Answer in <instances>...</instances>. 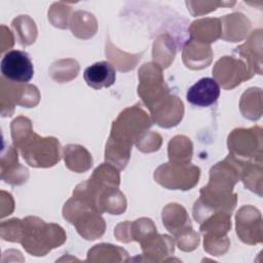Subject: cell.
Wrapping results in <instances>:
<instances>
[{
	"label": "cell",
	"mask_w": 263,
	"mask_h": 263,
	"mask_svg": "<svg viewBox=\"0 0 263 263\" xmlns=\"http://www.w3.org/2000/svg\"><path fill=\"white\" fill-rule=\"evenodd\" d=\"M152 124V118L139 104L121 111L111 126L105 149L106 162L118 170L125 168L130 158L133 145Z\"/></svg>",
	"instance_id": "cell-1"
},
{
	"label": "cell",
	"mask_w": 263,
	"mask_h": 263,
	"mask_svg": "<svg viewBox=\"0 0 263 263\" xmlns=\"http://www.w3.org/2000/svg\"><path fill=\"white\" fill-rule=\"evenodd\" d=\"M24 230L21 245L32 256H45L52 249L61 247L67 239L64 229L54 223H46L38 217L23 219Z\"/></svg>",
	"instance_id": "cell-2"
},
{
	"label": "cell",
	"mask_w": 263,
	"mask_h": 263,
	"mask_svg": "<svg viewBox=\"0 0 263 263\" xmlns=\"http://www.w3.org/2000/svg\"><path fill=\"white\" fill-rule=\"evenodd\" d=\"M63 217L76 227L77 232L87 240L100 238L106 230V223L101 213L82 199L73 196L63 208Z\"/></svg>",
	"instance_id": "cell-3"
},
{
	"label": "cell",
	"mask_w": 263,
	"mask_h": 263,
	"mask_svg": "<svg viewBox=\"0 0 263 263\" xmlns=\"http://www.w3.org/2000/svg\"><path fill=\"white\" fill-rule=\"evenodd\" d=\"M25 161L33 167H50L61 160V144L53 137H40L36 133L17 148Z\"/></svg>",
	"instance_id": "cell-4"
},
{
	"label": "cell",
	"mask_w": 263,
	"mask_h": 263,
	"mask_svg": "<svg viewBox=\"0 0 263 263\" xmlns=\"http://www.w3.org/2000/svg\"><path fill=\"white\" fill-rule=\"evenodd\" d=\"M138 95L150 111L171 95L162 68L157 64L146 63L140 68Z\"/></svg>",
	"instance_id": "cell-5"
},
{
	"label": "cell",
	"mask_w": 263,
	"mask_h": 263,
	"mask_svg": "<svg viewBox=\"0 0 263 263\" xmlns=\"http://www.w3.org/2000/svg\"><path fill=\"white\" fill-rule=\"evenodd\" d=\"M198 166L188 163L167 162L158 166L154 172V180L162 187L171 190H190L199 180Z\"/></svg>",
	"instance_id": "cell-6"
},
{
	"label": "cell",
	"mask_w": 263,
	"mask_h": 263,
	"mask_svg": "<svg viewBox=\"0 0 263 263\" xmlns=\"http://www.w3.org/2000/svg\"><path fill=\"white\" fill-rule=\"evenodd\" d=\"M1 115L11 116L15 105L26 108L35 107L40 101V92L35 85L12 82L4 77L0 78Z\"/></svg>",
	"instance_id": "cell-7"
},
{
	"label": "cell",
	"mask_w": 263,
	"mask_h": 263,
	"mask_svg": "<svg viewBox=\"0 0 263 263\" xmlns=\"http://www.w3.org/2000/svg\"><path fill=\"white\" fill-rule=\"evenodd\" d=\"M262 128H235L227 139L229 153L241 160L262 161Z\"/></svg>",
	"instance_id": "cell-8"
},
{
	"label": "cell",
	"mask_w": 263,
	"mask_h": 263,
	"mask_svg": "<svg viewBox=\"0 0 263 263\" xmlns=\"http://www.w3.org/2000/svg\"><path fill=\"white\" fill-rule=\"evenodd\" d=\"M237 202V195L233 191L227 192L214 189L205 185L200 189V196L193 205V218L201 223L213 213L225 212L232 214Z\"/></svg>",
	"instance_id": "cell-9"
},
{
	"label": "cell",
	"mask_w": 263,
	"mask_h": 263,
	"mask_svg": "<svg viewBox=\"0 0 263 263\" xmlns=\"http://www.w3.org/2000/svg\"><path fill=\"white\" fill-rule=\"evenodd\" d=\"M214 79L225 89H232L241 82L251 79L254 74L239 58L223 57L213 68Z\"/></svg>",
	"instance_id": "cell-10"
},
{
	"label": "cell",
	"mask_w": 263,
	"mask_h": 263,
	"mask_svg": "<svg viewBox=\"0 0 263 263\" xmlns=\"http://www.w3.org/2000/svg\"><path fill=\"white\" fill-rule=\"evenodd\" d=\"M236 234L247 245H257L263 241L262 216L253 205L241 206L235 216Z\"/></svg>",
	"instance_id": "cell-11"
},
{
	"label": "cell",
	"mask_w": 263,
	"mask_h": 263,
	"mask_svg": "<svg viewBox=\"0 0 263 263\" xmlns=\"http://www.w3.org/2000/svg\"><path fill=\"white\" fill-rule=\"evenodd\" d=\"M0 69L2 77L17 83H27L34 75L33 63L29 54L22 50H10L5 53Z\"/></svg>",
	"instance_id": "cell-12"
},
{
	"label": "cell",
	"mask_w": 263,
	"mask_h": 263,
	"mask_svg": "<svg viewBox=\"0 0 263 263\" xmlns=\"http://www.w3.org/2000/svg\"><path fill=\"white\" fill-rule=\"evenodd\" d=\"M175 243L173 237L166 234H159L157 231L148 235L140 242L145 261L162 262L168 261L175 252Z\"/></svg>",
	"instance_id": "cell-13"
},
{
	"label": "cell",
	"mask_w": 263,
	"mask_h": 263,
	"mask_svg": "<svg viewBox=\"0 0 263 263\" xmlns=\"http://www.w3.org/2000/svg\"><path fill=\"white\" fill-rule=\"evenodd\" d=\"M153 122L159 126L170 128L179 124L184 115L183 102L174 95H168L151 111Z\"/></svg>",
	"instance_id": "cell-14"
},
{
	"label": "cell",
	"mask_w": 263,
	"mask_h": 263,
	"mask_svg": "<svg viewBox=\"0 0 263 263\" xmlns=\"http://www.w3.org/2000/svg\"><path fill=\"white\" fill-rule=\"evenodd\" d=\"M255 75L262 73V30L258 29L250 35L249 39L233 50Z\"/></svg>",
	"instance_id": "cell-15"
},
{
	"label": "cell",
	"mask_w": 263,
	"mask_h": 263,
	"mask_svg": "<svg viewBox=\"0 0 263 263\" xmlns=\"http://www.w3.org/2000/svg\"><path fill=\"white\" fill-rule=\"evenodd\" d=\"M0 166L2 180L12 186L22 185L29 178V171L18 162L16 148L11 145L3 151Z\"/></svg>",
	"instance_id": "cell-16"
},
{
	"label": "cell",
	"mask_w": 263,
	"mask_h": 263,
	"mask_svg": "<svg viewBox=\"0 0 263 263\" xmlns=\"http://www.w3.org/2000/svg\"><path fill=\"white\" fill-rule=\"evenodd\" d=\"M157 231L153 221L149 218H140L134 222L125 221L115 227L114 235L121 242L144 240L148 235Z\"/></svg>",
	"instance_id": "cell-17"
},
{
	"label": "cell",
	"mask_w": 263,
	"mask_h": 263,
	"mask_svg": "<svg viewBox=\"0 0 263 263\" xmlns=\"http://www.w3.org/2000/svg\"><path fill=\"white\" fill-rule=\"evenodd\" d=\"M220 97V85L214 78L199 79L187 90V101L198 107H209L217 102Z\"/></svg>",
	"instance_id": "cell-18"
},
{
	"label": "cell",
	"mask_w": 263,
	"mask_h": 263,
	"mask_svg": "<svg viewBox=\"0 0 263 263\" xmlns=\"http://www.w3.org/2000/svg\"><path fill=\"white\" fill-rule=\"evenodd\" d=\"M183 63L192 70H201L212 63L213 51L210 44L189 39L183 48Z\"/></svg>",
	"instance_id": "cell-19"
},
{
	"label": "cell",
	"mask_w": 263,
	"mask_h": 263,
	"mask_svg": "<svg viewBox=\"0 0 263 263\" xmlns=\"http://www.w3.org/2000/svg\"><path fill=\"white\" fill-rule=\"evenodd\" d=\"M83 77L86 84L95 89L109 87L116 79L115 68L109 62H98L84 70Z\"/></svg>",
	"instance_id": "cell-20"
},
{
	"label": "cell",
	"mask_w": 263,
	"mask_h": 263,
	"mask_svg": "<svg viewBox=\"0 0 263 263\" xmlns=\"http://www.w3.org/2000/svg\"><path fill=\"white\" fill-rule=\"evenodd\" d=\"M161 217L164 227L175 237L192 227L187 211L179 203H168L165 205Z\"/></svg>",
	"instance_id": "cell-21"
},
{
	"label": "cell",
	"mask_w": 263,
	"mask_h": 263,
	"mask_svg": "<svg viewBox=\"0 0 263 263\" xmlns=\"http://www.w3.org/2000/svg\"><path fill=\"white\" fill-rule=\"evenodd\" d=\"M220 22L222 29L221 38L226 41H240L251 29V23L248 17L238 12L225 15L220 18Z\"/></svg>",
	"instance_id": "cell-22"
},
{
	"label": "cell",
	"mask_w": 263,
	"mask_h": 263,
	"mask_svg": "<svg viewBox=\"0 0 263 263\" xmlns=\"http://www.w3.org/2000/svg\"><path fill=\"white\" fill-rule=\"evenodd\" d=\"M221 22L217 17H203L194 21L189 27L190 39L210 44L221 37Z\"/></svg>",
	"instance_id": "cell-23"
},
{
	"label": "cell",
	"mask_w": 263,
	"mask_h": 263,
	"mask_svg": "<svg viewBox=\"0 0 263 263\" xmlns=\"http://www.w3.org/2000/svg\"><path fill=\"white\" fill-rule=\"evenodd\" d=\"M66 166L74 173H84L92 165L90 153L81 145L68 144L63 149Z\"/></svg>",
	"instance_id": "cell-24"
},
{
	"label": "cell",
	"mask_w": 263,
	"mask_h": 263,
	"mask_svg": "<svg viewBox=\"0 0 263 263\" xmlns=\"http://www.w3.org/2000/svg\"><path fill=\"white\" fill-rule=\"evenodd\" d=\"M128 253L117 246L99 243L87 253V262H125L128 261Z\"/></svg>",
	"instance_id": "cell-25"
},
{
	"label": "cell",
	"mask_w": 263,
	"mask_h": 263,
	"mask_svg": "<svg viewBox=\"0 0 263 263\" xmlns=\"http://www.w3.org/2000/svg\"><path fill=\"white\" fill-rule=\"evenodd\" d=\"M176 44L174 39L168 34H160L153 43L152 58L153 63L160 68H167L175 59Z\"/></svg>",
	"instance_id": "cell-26"
},
{
	"label": "cell",
	"mask_w": 263,
	"mask_h": 263,
	"mask_svg": "<svg viewBox=\"0 0 263 263\" xmlns=\"http://www.w3.org/2000/svg\"><path fill=\"white\" fill-rule=\"evenodd\" d=\"M231 229V214L217 212L211 214L200 223V232L203 236H226Z\"/></svg>",
	"instance_id": "cell-27"
},
{
	"label": "cell",
	"mask_w": 263,
	"mask_h": 263,
	"mask_svg": "<svg viewBox=\"0 0 263 263\" xmlns=\"http://www.w3.org/2000/svg\"><path fill=\"white\" fill-rule=\"evenodd\" d=\"M69 27L76 37L80 39H88L97 32V20L89 12L77 10L72 14Z\"/></svg>",
	"instance_id": "cell-28"
},
{
	"label": "cell",
	"mask_w": 263,
	"mask_h": 263,
	"mask_svg": "<svg viewBox=\"0 0 263 263\" xmlns=\"http://www.w3.org/2000/svg\"><path fill=\"white\" fill-rule=\"evenodd\" d=\"M106 57L109 59V61L114 65L113 67H116L118 71L120 72H127L129 70H133L138 62L141 60L144 51L141 53H126L115 47L109 38H107L106 41V49H105Z\"/></svg>",
	"instance_id": "cell-29"
},
{
	"label": "cell",
	"mask_w": 263,
	"mask_h": 263,
	"mask_svg": "<svg viewBox=\"0 0 263 263\" xmlns=\"http://www.w3.org/2000/svg\"><path fill=\"white\" fill-rule=\"evenodd\" d=\"M240 112L250 120H258L262 115V90L251 87L246 90L239 102Z\"/></svg>",
	"instance_id": "cell-30"
},
{
	"label": "cell",
	"mask_w": 263,
	"mask_h": 263,
	"mask_svg": "<svg viewBox=\"0 0 263 263\" xmlns=\"http://www.w3.org/2000/svg\"><path fill=\"white\" fill-rule=\"evenodd\" d=\"M101 213L107 212L111 215H120L126 210V199L118 188H108L104 190L99 199Z\"/></svg>",
	"instance_id": "cell-31"
},
{
	"label": "cell",
	"mask_w": 263,
	"mask_h": 263,
	"mask_svg": "<svg viewBox=\"0 0 263 263\" xmlns=\"http://www.w3.org/2000/svg\"><path fill=\"white\" fill-rule=\"evenodd\" d=\"M193 145L186 136H176L168 143V159L171 162L188 163L191 161Z\"/></svg>",
	"instance_id": "cell-32"
},
{
	"label": "cell",
	"mask_w": 263,
	"mask_h": 263,
	"mask_svg": "<svg viewBox=\"0 0 263 263\" xmlns=\"http://www.w3.org/2000/svg\"><path fill=\"white\" fill-rule=\"evenodd\" d=\"M11 25L21 45L27 46L35 42L37 37V28L31 17L28 15H18L12 21Z\"/></svg>",
	"instance_id": "cell-33"
},
{
	"label": "cell",
	"mask_w": 263,
	"mask_h": 263,
	"mask_svg": "<svg viewBox=\"0 0 263 263\" xmlns=\"http://www.w3.org/2000/svg\"><path fill=\"white\" fill-rule=\"evenodd\" d=\"M240 180L245 186L260 196L262 195V161L249 160L246 162Z\"/></svg>",
	"instance_id": "cell-34"
},
{
	"label": "cell",
	"mask_w": 263,
	"mask_h": 263,
	"mask_svg": "<svg viewBox=\"0 0 263 263\" xmlns=\"http://www.w3.org/2000/svg\"><path fill=\"white\" fill-rule=\"evenodd\" d=\"M79 72V65L73 59L59 60L51 64L49 74L51 78L60 83L74 79Z\"/></svg>",
	"instance_id": "cell-35"
},
{
	"label": "cell",
	"mask_w": 263,
	"mask_h": 263,
	"mask_svg": "<svg viewBox=\"0 0 263 263\" xmlns=\"http://www.w3.org/2000/svg\"><path fill=\"white\" fill-rule=\"evenodd\" d=\"M11 138L13 146L17 149L34 132L32 127V122L29 118L25 116H18L12 120L11 125Z\"/></svg>",
	"instance_id": "cell-36"
},
{
	"label": "cell",
	"mask_w": 263,
	"mask_h": 263,
	"mask_svg": "<svg viewBox=\"0 0 263 263\" xmlns=\"http://www.w3.org/2000/svg\"><path fill=\"white\" fill-rule=\"evenodd\" d=\"M24 224L21 219H10L7 221H3L0 225V234L1 238L7 241L20 242L23 237Z\"/></svg>",
	"instance_id": "cell-37"
},
{
	"label": "cell",
	"mask_w": 263,
	"mask_h": 263,
	"mask_svg": "<svg viewBox=\"0 0 263 263\" xmlns=\"http://www.w3.org/2000/svg\"><path fill=\"white\" fill-rule=\"evenodd\" d=\"M71 7L63 2L53 3L48 11V20L50 23L58 28L67 29L70 23Z\"/></svg>",
	"instance_id": "cell-38"
},
{
	"label": "cell",
	"mask_w": 263,
	"mask_h": 263,
	"mask_svg": "<svg viewBox=\"0 0 263 263\" xmlns=\"http://www.w3.org/2000/svg\"><path fill=\"white\" fill-rule=\"evenodd\" d=\"M203 249L212 256L224 255L229 247L230 241L226 236H203Z\"/></svg>",
	"instance_id": "cell-39"
},
{
	"label": "cell",
	"mask_w": 263,
	"mask_h": 263,
	"mask_svg": "<svg viewBox=\"0 0 263 263\" xmlns=\"http://www.w3.org/2000/svg\"><path fill=\"white\" fill-rule=\"evenodd\" d=\"M162 143V138L159 134L147 130L144 133L140 139L136 142L138 149L144 153H150L157 151Z\"/></svg>",
	"instance_id": "cell-40"
},
{
	"label": "cell",
	"mask_w": 263,
	"mask_h": 263,
	"mask_svg": "<svg viewBox=\"0 0 263 263\" xmlns=\"http://www.w3.org/2000/svg\"><path fill=\"white\" fill-rule=\"evenodd\" d=\"M175 238L179 249L184 252H191L195 250L199 243V234L194 231L192 227L180 233Z\"/></svg>",
	"instance_id": "cell-41"
}]
</instances>
